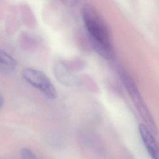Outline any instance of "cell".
Segmentation results:
<instances>
[{"mask_svg": "<svg viewBox=\"0 0 159 159\" xmlns=\"http://www.w3.org/2000/svg\"><path fill=\"white\" fill-rule=\"evenodd\" d=\"M91 42L94 50L102 57L108 60L113 58L114 53L111 46H107L94 41L91 40Z\"/></svg>", "mask_w": 159, "mask_h": 159, "instance_id": "8992f818", "label": "cell"}, {"mask_svg": "<svg viewBox=\"0 0 159 159\" xmlns=\"http://www.w3.org/2000/svg\"><path fill=\"white\" fill-rule=\"evenodd\" d=\"M0 64L11 67L16 66V60L7 52L0 49Z\"/></svg>", "mask_w": 159, "mask_h": 159, "instance_id": "52a82bcc", "label": "cell"}, {"mask_svg": "<svg viewBox=\"0 0 159 159\" xmlns=\"http://www.w3.org/2000/svg\"><path fill=\"white\" fill-rule=\"evenodd\" d=\"M82 14L91 40L111 46L107 27L95 9L91 5H84Z\"/></svg>", "mask_w": 159, "mask_h": 159, "instance_id": "6da1fadb", "label": "cell"}, {"mask_svg": "<svg viewBox=\"0 0 159 159\" xmlns=\"http://www.w3.org/2000/svg\"><path fill=\"white\" fill-rule=\"evenodd\" d=\"M22 76L30 85L39 89L47 97L54 99L57 97V92L48 76L40 70L27 68L23 70Z\"/></svg>", "mask_w": 159, "mask_h": 159, "instance_id": "3957f363", "label": "cell"}, {"mask_svg": "<svg viewBox=\"0 0 159 159\" xmlns=\"http://www.w3.org/2000/svg\"><path fill=\"white\" fill-rule=\"evenodd\" d=\"M53 72L57 80L66 86H73L78 83L77 77L62 62H57L54 64Z\"/></svg>", "mask_w": 159, "mask_h": 159, "instance_id": "277c9868", "label": "cell"}, {"mask_svg": "<svg viewBox=\"0 0 159 159\" xmlns=\"http://www.w3.org/2000/svg\"><path fill=\"white\" fill-rule=\"evenodd\" d=\"M22 159H38L34 152L28 148H24L21 152Z\"/></svg>", "mask_w": 159, "mask_h": 159, "instance_id": "ba28073f", "label": "cell"}, {"mask_svg": "<svg viewBox=\"0 0 159 159\" xmlns=\"http://www.w3.org/2000/svg\"><path fill=\"white\" fill-rule=\"evenodd\" d=\"M120 74L121 80L122 81L124 87L126 89L127 93L129 94L136 107L137 108L142 118L145 120L148 124L150 127L154 128L155 124L153 119L145 102L143 101L137 86L134 80L128 74V72L121 68L120 69Z\"/></svg>", "mask_w": 159, "mask_h": 159, "instance_id": "7a4b0ae2", "label": "cell"}, {"mask_svg": "<svg viewBox=\"0 0 159 159\" xmlns=\"http://www.w3.org/2000/svg\"><path fill=\"white\" fill-rule=\"evenodd\" d=\"M4 103V98L1 93H0V109L2 107Z\"/></svg>", "mask_w": 159, "mask_h": 159, "instance_id": "9c48e42d", "label": "cell"}, {"mask_svg": "<svg viewBox=\"0 0 159 159\" xmlns=\"http://www.w3.org/2000/svg\"><path fill=\"white\" fill-rule=\"evenodd\" d=\"M139 134L147 151L152 159H159L158 145L149 129L143 124L139 126Z\"/></svg>", "mask_w": 159, "mask_h": 159, "instance_id": "5b68a950", "label": "cell"}]
</instances>
